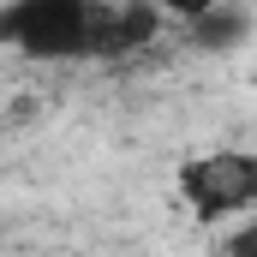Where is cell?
Masks as SVG:
<instances>
[{
    "label": "cell",
    "mask_w": 257,
    "mask_h": 257,
    "mask_svg": "<svg viewBox=\"0 0 257 257\" xmlns=\"http://www.w3.org/2000/svg\"><path fill=\"white\" fill-rule=\"evenodd\" d=\"M227 257H257V221H239L233 239H227Z\"/></svg>",
    "instance_id": "cell-5"
},
{
    "label": "cell",
    "mask_w": 257,
    "mask_h": 257,
    "mask_svg": "<svg viewBox=\"0 0 257 257\" xmlns=\"http://www.w3.org/2000/svg\"><path fill=\"white\" fill-rule=\"evenodd\" d=\"M197 36V48H215V54H227V48H239L245 42V30H251V12L245 6H233V0H221L215 12H203L197 24H186Z\"/></svg>",
    "instance_id": "cell-3"
},
{
    "label": "cell",
    "mask_w": 257,
    "mask_h": 257,
    "mask_svg": "<svg viewBox=\"0 0 257 257\" xmlns=\"http://www.w3.org/2000/svg\"><path fill=\"white\" fill-rule=\"evenodd\" d=\"M174 186L197 221H233V215L257 209V156L251 150H203L174 174Z\"/></svg>",
    "instance_id": "cell-2"
},
{
    "label": "cell",
    "mask_w": 257,
    "mask_h": 257,
    "mask_svg": "<svg viewBox=\"0 0 257 257\" xmlns=\"http://www.w3.org/2000/svg\"><path fill=\"white\" fill-rule=\"evenodd\" d=\"M102 0H0V48L24 60H78L90 54Z\"/></svg>",
    "instance_id": "cell-1"
},
{
    "label": "cell",
    "mask_w": 257,
    "mask_h": 257,
    "mask_svg": "<svg viewBox=\"0 0 257 257\" xmlns=\"http://www.w3.org/2000/svg\"><path fill=\"white\" fill-rule=\"evenodd\" d=\"M251 90H257V78H251Z\"/></svg>",
    "instance_id": "cell-6"
},
{
    "label": "cell",
    "mask_w": 257,
    "mask_h": 257,
    "mask_svg": "<svg viewBox=\"0 0 257 257\" xmlns=\"http://www.w3.org/2000/svg\"><path fill=\"white\" fill-rule=\"evenodd\" d=\"M221 0H156V12L162 18H174V24H197L203 12H215Z\"/></svg>",
    "instance_id": "cell-4"
}]
</instances>
